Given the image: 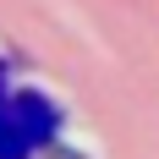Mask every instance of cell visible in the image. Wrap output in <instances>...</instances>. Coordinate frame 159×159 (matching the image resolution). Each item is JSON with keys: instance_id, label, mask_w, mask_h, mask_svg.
<instances>
[{"instance_id": "1", "label": "cell", "mask_w": 159, "mask_h": 159, "mask_svg": "<svg viewBox=\"0 0 159 159\" xmlns=\"http://www.w3.org/2000/svg\"><path fill=\"white\" fill-rule=\"evenodd\" d=\"M55 132V110L39 93L0 99V159H28V148H39Z\"/></svg>"}]
</instances>
